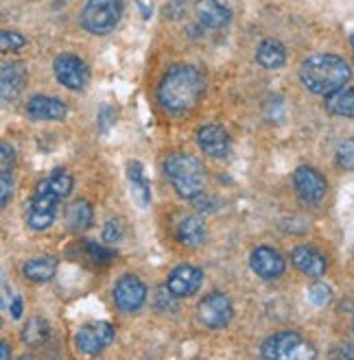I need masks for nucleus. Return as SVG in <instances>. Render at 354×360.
Instances as JSON below:
<instances>
[{
	"instance_id": "1",
	"label": "nucleus",
	"mask_w": 354,
	"mask_h": 360,
	"mask_svg": "<svg viewBox=\"0 0 354 360\" xmlns=\"http://www.w3.org/2000/svg\"><path fill=\"white\" fill-rule=\"evenodd\" d=\"M206 90V79L201 70L189 63H179L166 72L158 86V101L162 110L171 114H184L193 110Z\"/></svg>"
},
{
	"instance_id": "2",
	"label": "nucleus",
	"mask_w": 354,
	"mask_h": 360,
	"mask_svg": "<svg viewBox=\"0 0 354 360\" xmlns=\"http://www.w3.org/2000/svg\"><path fill=\"white\" fill-rule=\"evenodd\" d=\"M350 77L352 72H350L348 61L337 55H313V57H308L300 68V79L304 83V88L308 92L322 94V96H328L332 92L346 88Z\"/></svg>"
},
{
	"instance_id": "3",
	"label": "nucleus",
	"mask_w": 354,
	"mask_h": 360,
	"mask_svg": "<svg viewBox=\"0 0 354 360\" xmlns=\"http://www.w3.org/2000/svg\"><path fill=\"white\" fill-rule=\"evenodd\" d=\"M164 173L182 199L195 201L206 190V173L197 158L189 153H173L164 162Z\"/></svg>"
},
{
	"instance_id": "4",
	"label": "nucleus",
	"mask_w": 354,
	"mask_h": 360,
	"mask_svg": "<svg viewBox=\"0 0 354 360\" xmlns=\"http://www.w3.org/2000/svg\"><path fill=\"white\" fill-rule=\"evenodd\" d=\"M61 197L46 184V179H42L35 188V193L31 201L27 203V223L35 231H44L53 225L57 217V205Z\"/></svg>"
},
{
	"instance_id": "5",
	"label": "nucleus",
	"mask_w": 354,
	"mask_h": 360,
	"mask_svg": "<svg viewBox=\"0 0 354 360\" xmlns=\"http://www.w3.org/2000/svg\"><path fill=\"white\" fill-rule=\"evenodd\" d=\"M263 356L276 360H308L315 358L317 352L298 332H278L265 341Z\"/></svg>"
},
{
	"instance_id": "6",
	"label": "nucleus",
	"mask_w": 354,
	"mask_h": 360,
	"mask_svg": "<svg viewBox=\"0 0 354 360\" xmlns=\"http://www.w3.org/2000/svg\"><path fill=\"white\" fill-rule=\"evenodd\" d=\"M120 20L118 0H88L81 11V25L92 35H108Z\"/></svg>"
},
{
	"instance_id": "7",
	"label": "nucleus",
	"mask_w": 354,
	"mask_h": 360,
	"mask_svg": "<svg viewBox=\"0 0 354 360\" xmlns=\"http://www.w3.org/2000/svg\"><path fill=\"white\" fill-rule=\"evenodd\" d=\"M232 302L225 297L223 292H210L199 302L197 306V316L206 328L221 330L232 321Z\"/></svg>"
},
{
	"instance_id": "8",
	"label": "nucleus",
	"mask_w": 354,
	"mask_h": 360,
	"mask_svg": "<svg viewBox=\"0 0 354 360\" xmlns=\"http://www.w3.org/2000/svg\"><path fill=\"white\" fill-rule=\"evenodd\" d=\"M114 341V326L110 321H90L75 334V345L83 354H99Z\"/></svg>"
},
{
	"instance_id": "9",
	"label": "nucleus",
	"mask_w": 354,
	"mask_h": 360,
	"mask_svg": "<svg viewBox=\"0 0 354 360\" xmlns=\"http://www.w3.org/2000/svg\"><path fill=\"white\" fill-rule=\"evenodd\" d=\"M53 70L61 86L72 92H79L88 86V79H90L88 66L75 55H59L53 63Z\"/></svg>"
},
{
	"instance_id": "10",
	"label": "nucleus",
	"mask_w": 354,
	"mask_h": 360,
	"mask_svg": "<svg viewBox=\"0 0 354 360\" xmlns=\"http://www.w3.org/2000/svg\"><path fill=\"white\" fill-rule=\"evenodd\" d=\"M144 300H147V286L136 275L125 273L114 284V302L122 312H138Z\"/></svg>"
},
{
	"instance_id": "11",
	"label": "nucleus",
	"mask_w": 354,
	"mask_h": 360,
	"mask_svg": "<svg viewBox=\"0 0 354 360\" xmlns=\"http://www.w3.org/2000/svg\"><path fill=\"white\" fill-rule=\"evenodd\" d=\"M293 184H296V193L298 197L308 203V205H315L326 197V190L328 184L324 179V175L320 171L310 166H300L298 171L293 173Z\"/></svg>"
},
{
	"instance_id": "12",
	"label": "nucleus",
	"mask_w": 354,
	"mask_h": 360,
	"mask_svg": "<svg viewBox=\"0 0 354 360\" xmlns=\"http://www.w3.org/2000/svg\"><path fill=\"white\" fill-rule=\"evenodd\" d=\"M203 284V271L193 264H179L175 266L169 278H166V286L175 295V297H191Z\"/></svg>"
},
{
	"instance_id": "13",
	"label": "nucleus",
	"mask_w": 354,
	"mask_h": 360,
	"mask_svg": "<svg viewBox=\"0 0 354 360\" xmlns=\"http://www.w3.org/2000/svg\"><path fill=\"white\" fill-rule=\"evenodd\" d=\"M249 266L263 280H278L284 273V258L272 247H256L249 256Z\"/></svg>"
},
{
	"instance_id": "14",
	"label": "nucleus",
	"mask_w": 354,
	"mask_h": 360,
	"mask_svg": "<svg viewBox=\"0 0 354 360\" xmlns=\"http://www.w3.org/2000/svg\"><path fill=\"white\" fill-rule=\"evenodd\" d=\"M197 144L210 158H225L230 153V136L219 124H203L197 131Z\"/></svg>"
},
{
	"instance_id": "15",
	"label": "nucleus",
	"mask_w": 354,
	"mask_h": 360,
	"mask_svg": "<svg viewBox=\"0 0 354 360\" xmlns=\"http://www.w3.org/2000/svg\"><path fill=\"white\" fill-rule=\"evenodd\" d=\"M68 108L64 101L55 96H33L27 105V116L33 120H64Z\"/></svg>"
},
{
	"instance_id": "16",
	"label": "nucleus",
	"mask_w": 354,
	"mask_h": 360,
	"mask_svg": "<svg viewBox=\"0 0 354 360\" xmlns=\"http://www.w3.org/2000/svg\"><path fill=\"white\" fill-rule=\"evenodd\" d=\"M291 260H293V264L304 275H308V278H322L328 269V262L322 253L313 247H306V245H300L291 251Z\"/></svg>"
},
{
	"instance_id": "17",
	"label": "nucleus",
	"mask_w": 354,
	"mask_h": 360,
	"mask_svg": "<svg viewBox=\"0 0 354 360\" xmlns=\"http://www.w3.org/2000/svg\"><path fill=\"white\" fill-rule=\"evenodd\" d=\"M195 15L208 29H221L232 20V13L219 0H195Z\"/></svg>"
},
{
	"instance_id": "18",
	"label": "nucleus",
	"mask_w": 354,
	"mask_h": 360,
	"mask_svg": "<svg viewBox=\"0 0 354 360\" xmlns=\"http://www.w3.org/2000/svg\"><path fill=\"white\" fill-rule=\"evenodd\" d=\"M256 61L267 70H278L286 63V51L278 39H263L256 49Z\"/></svg>"
},
{
	"instance_id": "19",
	"label": "nucleus",
	"mask_w": 354,
	"mask_h": 360,
	"mask_svg": "<svg viewBox=\"0 0 354 360\" xmlns=\"http://www.w3.org/2000/svg\"><path fill=\"white\" fill-rule=\"evenodd\" d=\"M127 179H129V186H132V197L134 201L138 203V207H149L151 203V188H149V181L142 173V166L138 162H129L127 164Z\"/></svg>"
},
{
	"instance_id": "20",
	"label": "nucleus",
	"mask_w": 354,
	"mask_h": 360,
	"mask_svg": "<svg viewBox=\"0 0 354 360\" xmlns=\"http://www.w3.org/2000/svg\"><path fill=\"white\" fill-rule=\"evenodd\" d=\"M206 225L197 217H186L177 225V240L186 247H201L206 243Z\"/></svg>"
},
{
	"instance_id": "21",
	"label": "nucleus",
	"mask_w": 354,
	"mask_h": 360,
	"mask_svg": "<svg viewBox=\"0 0 354 360\" xmlns=\"http://www.w3.org/2000/svg\"><path fill=\"white\" fill-rule=\"evenodd\" d=\"M23 273L27 280H33V282H49L53 280V275L57 273V260L53 256H39V258H33L29 260L25 266H23Z\"/></svg>"
},
{
	"instance_id": "22",
	"label": "nucleus",
	"mask_w": 354,
	"mask_h": 360,
	"mask_svg": "<svg viewBox=\"0 0 354 360\" xmlns=\"http://www.w3.org/2000/svg\"><path fill=\"white\" fill-rule=\"evenodd\" d=\"M92 219H94V210L88 201H75L68 212H66V225L70 231H86L90 225H92Z\"/></svg>"
},
{
	"instance_id": "23",
	"label": "nucleus",
	"mask_w": 354,
	"mask_h": 360,
	"mask_svg": "<svg viewBox=\"0 0 354 360\" xmlns=\"http://www.w3.org/2000/svg\"><path fill=\"white\" fill-rule=\"evenodd\" d=\"M0 79H3V83H0V90H3V98L5 101L15 98L20 94V90H23L25 75H23V70L18 68V63L5 61L3 68H0Z\"/></svg>"
},
{
	"instance_id": "24",
	"label": "nucleus",
	"mask_w": 354,
	"mask_h": 360,
	"mask_svg": "<svg viewBox=\"0 0 354 360\" xmlns=\"http://www.w3.org/2000/svg\"><path fill=\"white\" fill-rule=\"evenodd\" d=\"M326 110L335 116L354 118V88H341L326 96Z\"/></svg>"
},
{
	"instance_id": "25",
	"label": "nucleus",
	"mask_w": 354,
	"mask_h": 360,
	"mask_svg": "<svg viewBox=\"0 0 354 360\" xmlns=\"http://www.w3.org/2000/svg\"><path fill=\"white\" fill-rule=\"evenodd\" d=\"M49 336H51V328L42 316H33V319H29L27 326L23 328V341L29 347H42L49 341Z\"/></svg>"
},
{
	"instance_id": "26",
	"label": "nucleus",
	"mask_w": 354,
	"mask_h": 360,
	"mask_svg": "<svg viewBox=\"0 0 354 360\" xmlns=\"http://www.w3.org/2000/svg\"><path fill=\"white\" fill-rule=\"evenodd\" d=\"M337 166L343 171H354V138L343 140L337 146Z\"/></svg>"
},
{
	"instance_id": "27",
	"label": "nucleus",
	"mask_w": 354,
	"mask_h": 360,
	"mask_svg": "<svg viewBox=\"0 0 354 360\" xmlns=\"http://www.w3.org/2000/svg\"><path fill=\"white\" fill-rule=\"evenodd\" d=\"M83 249L88 251V256L94 260V262H110L116 253L112 251V249H106L103 245H99V243H94V240H86L83 243Z\"/></svg>"
},
{
	"instance_id": "28",
	"label": "nucleus",
	"mask_w": 354,
	"mask_h": 360,
	"mask_svg": "<svg viewBox=\"0 0 354 360\" xmlns=\"http://www.w3.org/2000/svg\"><path fill=\"white\" fill-rule=\"evenodd\" d=\"M125 238V227L118 219H110L106 223V227H103V240H106L108 245H116Z\"/></svg>"
},
{
	"instance_id": "29",
	"label": "nucleus",
	"mask_w": 354,
	"mask_h": 360,
	"mask_svg": "<svg viewBox=\"0 0 354 360\" xmlns=\"http://www.w3.org/2000/svg\"><path fill=\"white\" fill-rule=\"evenodd\" d=\"M0 46L3 51H20L27 46V37L15 31H3L0 33Z\"/></svg>"
},
{
	"instance_id": "30",
	"label": "nucleus",
	"mask_w": 354,
	"mask_h": 360,
	"mask_svg": "<svg viewBox=\"0 0 354 360\" xmlns=\"http://www.w3.org/2000/svg\"><path fill=\"white\" fill-rule=\"evenodd\" d=\"M13 193V175H11V168H3L0 171V203L7 205Z\"/></svg>"
},
{
	"instance_id": "31",
	"label": "nucleus",
	"mask_w": 354,
	"mask_h": 360,
	"mask_svg": "<svg viewBox=\"0 0 354 360\" xmlns=\"http://www.w3.org/2000/svg\"><path fill=\"white\" fill-rule=\"evenodd\" d=\"M308 300L313 302L315 306H326L332 300V290L326 284H315V286H310V290H308Z\"/></svg>"
},
{
	"instance_id": "32",
	"label": "nucleus",
	"mask_w": 354,
	"mask_h": 360,
	"mask_svg": "<svg viewBox=\"0 0 354 360\" xmlns=\"http://www.w3.org/2000/svg\"><path fill=\"white\" fill-rule=\"evenodd\" d=\"M156 300H158V306H160L162 310H169V308H173V300H177V297L169 290V286H164V288L158 290Z\"/></svg>"
},
{
	"instance_id": "33",
	"label": "nucleus",
	"mask_w": 354,
	"mask_h": 360,
	"mask_svg": "<svg viewBox=\"0 0 354 360\" xmlns=\"http://www.w3.org/2000/svg\"><path fill=\"white\" fill-rule=\"evenodd\" d=\"M13 160H15L13 149L7 142H3V146H0V162H3V168H13Z\"/></svg>"
},
{
	"instance_id": "34",
	"label": "nucleus",
	"mask_w": 354,
	"mask_h": 360,
	"mask_svg": "<svg viewBox=\"0 0 354 360\" xmlns=\"http://www.w3.org/2000/svg\"><path fill=\"white\" fill-rule=\"evenodd\" d=\"M9 312H11V316H13V319H20V316H23V300H20L18 295H15V297L11 300Z\"/></svg>"
},
{
	"instance_id": "35",
	"label": "nucleus",
	"mask_w": 354,
	"mask_h": 360,
	"mask_svg": "<svg viewBox=\"0 0 354 360\" xmlns=\"http://www.w3.org/2000/svg\"><path fill=\"white\" fill-rule=\"evenodd\" d=\"M332 358H354V345H341L337 352H332Z\"/></svg>"
},
{
	"instance_id": "36",
	"label": "nucleus",
	"mask_w": 354,
	"mask_h": 360,
	"mask_svg": "<svg viewBox=\"0 0 354 360\" xmlns=\"http://www.w3.org/2000/svg\"><path fill=\"white\" fill-rule=\"evenodd\" d=\"M0 349H3V358H5V360H9V358H11V352H9V343H7V341L0 343Z\"/></svg>"
},
{
	"instance_id": "37",
	"label": "nucleus",
	"mask_w": 354,
	"mask_h": 360,
	"mask_svg": "<svg viewBox=\"0 0 354 360\" xmlns=\"http://www.w3.org/2000/svg\"><path fill=\"white\" fill-rule=\"evenodd\" d=\"M350 44H352V53H354V31H352V35H350Z\"/></svg>"
},
{
	"instance_id": "38",
	"label": "nucleus",
	"mask_w": 354,
	"mask_h": 360,
	"mask_svg": "<svg viewBox=\"0 0 354 360\" xmlns=\"http://www.w3.org/2000/svg\"><path fill=\"white\" fill-rule=\"evenodd\" d=\"M352 326H354V316H352Z\"/></svg>"
}]
</instances>
